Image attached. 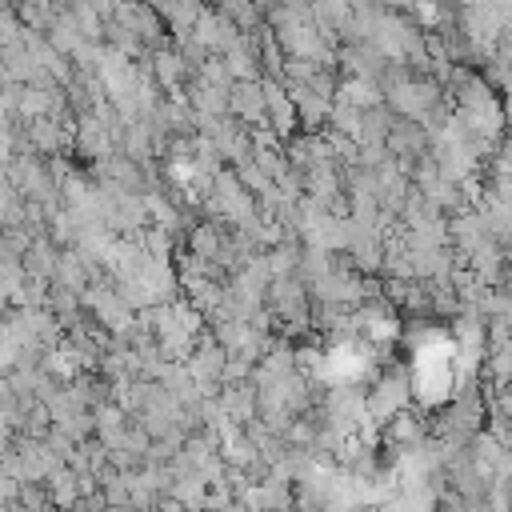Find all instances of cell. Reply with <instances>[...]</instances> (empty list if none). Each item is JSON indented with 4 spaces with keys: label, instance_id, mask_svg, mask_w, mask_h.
Masks as SVG:
<instances>
[{
    "label": "cell",
    "instance_id": "cell-2",
    "mask_svg": "<svg viewBox=\"0 0 512 512\" xmlns=\"http://www.w3.org/2000/svg\"><path fill=\"white\" fill-rule=\"evenodd\" d=\"M444 88L432 80V76H408L404 84L388 88L384 92V108L396 116V120H412V124H424L436 108H444Z\"/></svg>",
    "mask_w": 512,
    "mask_h": 512
},
{
    "label": "cell",
    "instance_id": "cell-5",
    "mask_svg": "<svg viewBox=\"0 0 512 512\" xmlns=\"http://www.w3.org/2000/svg\"><path fill=\"white\" fill-rule=\"evenodd\" d=\"M384 148H388V156L396 164H416L420 156H428V132H424V124L396 120L392 132H388V140H384Z\"/></svg>",
    "mask_w": 512,
    "mask_h": 512
},
{
    "label": "cell",
    "instance_id": "cell-1",
    "mask_svg": "<svg viewBox=\"0 0 512 512\" xmlns=\"http://www.w3.org/2000/svg\"><path fill=\"white\" fill-rule=\"evenodd\" d=\"M408 400H412V376L400 364H384V372L364 388V424L380 432L396 412L408 408Z\"/></svg>",
    "mask_w": 512,
    "mask_h": 512
},
{
    "label": "cell",
    "instance_id": "cell-7",
    "mask_svg": "<svg viewBox=\"0 0 512 512\" xmlns=\"http://www.w3.org/2000/svg\"><path fill=\"white\" fill-rule=\"evenodd\" d=\"M56 260H60V248H56L48 236H36L32 248L24 252V260H20V268H24V276H32V280H52Z\"/></svg>",
    "mask_w": 512,
    "mask_h": 512
},
{
    "label": "cell",
    "instance_id": "cell-6",
    "mask_svg": "<svg viewBox=\"0 0 512 512\" xmlns=\"http://www.w3.org/2000/svg\"><path fill=\"white\" fill-rule=\"evenodd\" d=\"M44 492H48V500H52V508H56V512H72V508H76V500L84 496V492H80V476H76L68 464H60V468L44 480Z\"/></svg>",
    "mask_w": 512,
    "mask_h": 512
},
{
    "label": "cell",
    "instance_id": "cell-8",
    "mask_svg": "<svg viewBox=\"0 0 512 512\" xmlns=\"http://www.w3.org/2000/svg\"><path fill=\"white\" fill-rule=\"evenodd\" d=\"M392 124H396V116H392L384 104L368 108V112L360 116V132H356V144H384V140H388V132H392Z\"/></svg>",
    "mask_w": 512,
    "mask_h": 512
},
{
    "label": "cell",
    "instance_id": "cell-3",
    "mask_svg": "<svg viewBox=\"0 0 512 512\" xmlns=\"http://www.w3.org/2000/svg\"><path fill=\"white\" fill-rule=\"evenodd\" d=\"M260 92H264V116H268L272 136H276L280 144L292 140L296 128H300V120H296V108H292V100H288V88H284L280 80H272V76H260Z\"/></svg>",
    "mask_w": 512,
    "mask_h": 512
},
{
    "label": "cell",
    "instance_id": "cell-4",
    "mask_svg": "<svg viewBox=\"0 0 512 512\" xmlns=\"http://www.w3.org/2000/svg\"><path fill=\"white\" fill-rule=\"evenodd\" d=\"M228 116H232L236 124H244L248 132H252V128H268L260 80H248V84H232V92H228Z\"/></svg>",
    "mask_w": 512,
    "mask_h": 512
},
{
    "label": "cell",
    "instance_id": "cell-9",
    "mask_svg": "<svg viewBox=\"0 0 512 512\" xmlns=\"http://www.w3.org/2000/svg\"><path fill=\"white\" fill-rule=\"evenodd\" d=\"M16 500H20V480L0 468V508H4V504H16Z\"/></svg>",
    "mask_w": 512,
    "mask_h": 512
}]
</instances>
